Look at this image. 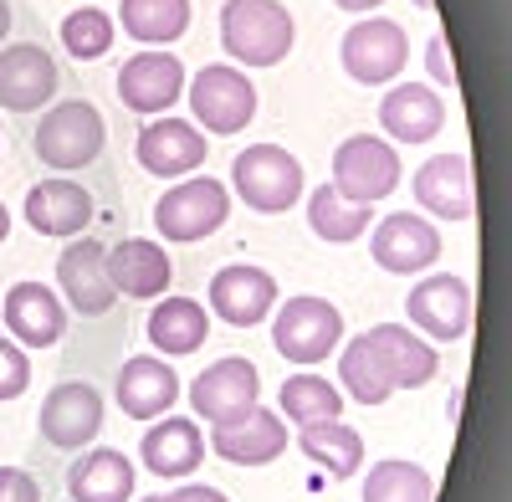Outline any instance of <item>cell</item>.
Here are the masks:
<instances>
[{
  "instance_id": "obj_37",
  "label": "cell",
  "mask_w": 512,
  "mask_h": 502,
  "mask_svg": "<svg viewBox=\"0 0 512 502\" xmlns=\"http://www.w3.org/2000/svg\"><path fill=\"white\" fill-rule=\"evenodd\" d=\"M0 502H41V482L21 467H0Z\"/></svg>"
},
{
  "instance_id": "obj_32",
  "label": "cell",
  "mask_w": 512,
  "mask_h": 502,
  "mask_svg": "<svg viewBox=\"0 0 512 502\" xmlns=\"http://www.w3.org/2000/svg\"><path fill=\"white\" fill-rule=\"evenodd\" d=\"M282 415L297 426H318L344 415V390L323 374H287L282 380Z\"/></svg>"
},
{
  "instance_id": "obj_29",
  "label": "cell",
  "mask_w": 512,
  "mask_h": 502,
  "mask_svg": "<svg viewBox=\"0 0 512 502\" xmlns=\"http://www.w3.org/2000/svg\"><path fill=\"white\" fill-rule=\"evenodd\" d=\"M297 446H303V456H313V462L338 477V482H349L359 477V462H364V436L344 421H318V426H303L297 431Z\"/></svg>"
},
{
  "instance_id": "obj_15",
  "label": "cell",
  "mask_w": 512,
  "mask_h": 502,
  "mask_svg": "<svg viewBox=\"0 0 512 502\" xmlns=\"http://www.w3.org/2000/svg\"><path fill=\"white\" fill-rule=\"evenodd\" d=\"M118 98L134 113H164L185 98V62L175 52H139L118 67Z\"/></svg>"
},
{
  "instance_id": "obj_21",
  "label": "cell",
  "mask_w": 512,
  "mask_h": 502,
  "mask_svg": "<svg viewBox=\"0 0 512 502\" xmlns=\"http://www.w3.org/2000/svg\"><path fill=\"white\" fill-rule=\"evenodd\" d=\"M113 400H118L123 415H134V421H154V415L175 410V400H180V374L169 369L164 359H154V354H134V359L118 369Z\"/></svg>"
},
{
  "instance_id": "obj_1",
  "label": "cell",
  "mask_w": 512,
  "mask_h": 502,
  "mask_svg": "<svg viewBox=\"0 0 512 502\" xmlns=\"http://www.w3.org/2000/svg\"><path fill=\"white\" fill-rule=\"evenodd\" d=\"M292 11L282 0H226L221 6V47L241 67H277L292 52Z\"/></svg>"
},
{
  "instance_id": "obj_42",
  "label": "cell",
  "mask_w": 512,
  "mask_h": 502,
  "mask_svg": "<svg viewBox=\"0 0 512 502\" xmlns=\"http://www.w3.org/2000/svg\"><path fill=\"white\" fill-rule=\"evenodd\" d=\"M6 236H11V211L0 205V241H6Z\"/></svg>"
},
{
  "instance_id": "obj_5",
  "label": "cell",
  "mask_w": 512,
  "mask_h": 502,
  "mask_svg": "<svg viewBox=\"0 0 512 502\" xmlns=\"http://www.w3.org/2000/svg\"><path fill=\"white\" fill-rule=\"evenodd\" d=\"M338 339H344V313H338L328 298H313V292H297L277 308L272 323V349L287 364H323Z\"/></svg>"
},
{
  "instance_id": "obj_17",
  "label": "cell",
  "mask_w": 512,
  "mask_h": 502,
  "mask_svg": "<svg viewBox=\"0 0 512 502\" xmlns=\"http://www.w3.org/2000/svg\"><path fill=\"white\" fill-rule=\"evenodd\" d=\"M0 318H6L11 339L21 349H52L67 333V303L41 282H16L6 292V303H0Z\"/></svg>"
},
{
  "instance_id": "obj_27",
  "label": "cell",
  "mask_w": 512,
  "mask_h": 502,
  "mask_svg": "<svg viewBox=\"0 0 512 502\" xmlns=\"http://www.w3.org/2000/svg\"><path fill=\"white\" fill-rule=\"evenodd\" d=\"M67 497L72 502H128L134 497V467H128V456L113 446L77 456L67 472Z\"/></svg>"
},
{
  "instance_id": "obj_28",
  "label": "cell",
  "mask_w": 512,
  "mask_h": 502,
  "mask_svg": "<svg viewBox=\"0 0 512 502\" xmlns=\"http://www.w3.org/2000/svg\"><path fill=\"white\" fill-rule=\"evenodd\" d=\"M210 339V313L195 298H159L149 313V344L169 359L195 354Z\"/></svg>"
},
{
  "instance_id": "obj_8",
  "label": "cell",
  "mask_w": 512,
  "mask_h": 502,
  "mask_svg": "<svg viewBox=\"0 0 512 502\" xmlns=\"http://www.w3.org/2000/svg\"><path fill=\"white\" fill-rule=\"evenodd\" d=\"M190 108H195L200 134H241L256 118V82L226 62H210L195 72Z\"/></svg>"
},
{
  "instance_id": "obj_6",
  "label": "cell",
  "mask_w": 512,
  "mask_h": 502,
  "mask_svg": "<svg viewBox=\"0 0 512 502\" xmlns=\"http://www.w3.org/2000/svg\"><path fill=\"white\" fill-rule=\"evenodd\" d=\"M344 200L354 205H379L384 195H395L400 185V154L390 139L379 134H354L333 149V180H328Z\"/></svg>"
},
{
  "instance_id": "obj_4",
  "label": "cell",
  "mask_w": 512,
  "mask_h": 502,
  "mask_svg": "<svg viewBox=\"0 0 512 502\" xmlns=\"http://www.w3.org/2000/svg\"><path fill=\"white\" fill-rule=\"evenodd\" d=\"M231 216V190L210 175H185L175 190L154 200V231L164 241H205Z\"/></svg>"
},
{
  "instance_id": "obj_3",
  "label": "cell",
  "mask_w": 512,
  "mask_h": 502,
  "mask_svg": "<svg viewBox=\"0 0 512 502\" xmlns=\"http://www.w3.org/2000/svg\"><path fill=\"white\" fill-rule=\"evenodd\" d=\"M231 185L251 211L282 216L303 200V164H297V154H287L282 144H251L231 164Z\"/></svg>"
},
{
  "instance_id": "obj_44",
  "label": "cell",
  "mask_w": 512,
  "mask_h": 502,
  "mask_svg": "<svg viewBox=\"0 0 512 502\" xmlns=\"http://www.w3.org/2000/svg\"><path fill=\"white\" fill-rule=\"evenodd\" d=\"M144 502H164V497H144Z\"/></svg>"
},
{
  "instance_id": "obj_11",
  "label": "cell",
  "mask_w": 512,
  "mask_h": 502,
  "mask_svg": "<svg viewBox=\"0 0 512 502\" xmlns=\"http://www.w3.org/2000/svg\"><path fill=\"white\" fill-rule=\"evenodd\" d=\"M405 313L425 333V344H456L466 333V323H472V287L451 272H436V277L410 287Z\"/></svg>"
},
{
  "instance_id": "obj_26",
  "label": "cell",
  "mask_w": 512,
  "mask_h": 502,
  "mask_svg": "<svg viewBox=\"0 0 512 502\" xmlns=\"http://www.w3.org/2000/svg\"><path fill=\"white\" fill-rule=\"evenodd\" d=\"M139 456L154 477H190L205 462V436L190 415H164L139 441Z\"/></svg>"
},
{
  "instance_id": "obj_35",
  "label": "cell",
  "mask_w": 512,
  "mask_h": 502,
  "mask_svg": "<svg viewBox=\"0 0 512 502\" xmlns=\"http://www.w3.org/2000/svg\"><path fill=\"white\" fill-rule=\"evenodd\" d=\"M62 47L77 62H98L113 47V16L103 6H77L72 16H62Z\"/></svg>"
},
{
  "instance_id": "obj_19",
  "label": "cell",
  "mask_w": 512,
  "mask_h": 502,
  "mask_svg": "<svg viewBox=\"0 0 512 502\" xmlns=\"http://www.w3.org/2000/svg\"><path fill=\"white\" fill-rule=\"evenodd\" d=\"M26 226L36 236H67L72 241V236H82L93 226V195L67 175L36 180L26 190Z\"/></svg>"
},
{
  "instance_id": "obj_10",
  "label": "cell",
  "mask_w": 512,
  "mask_h": 502,
  "mask_svg": "<svg viewBox=\"0 0 512 502\" xmlns=\"http://www.w3.org/2000/svg\"><path fill=\"white\" fill-rule=\"evenodd\" d=\"M57 292L82 318H103L113 308V277H108V246L93 236H72L57 257Z\"/></svg>"
},
{
  "instance_id": "obj_40",
  "label": "cell",
  "mask_w": 512,
  "mask_h": 502,
  "mask_svg": "<svg viewBox=\"0 0 512 502\" xmlns=\"http://www.w3.org/2000/svg\"><path fill=\"white\" fill-rule=\"evenodd\" d=\"M338 11H354V16H369L374 6H384V0H333Z\"/></svg>"
},
{
  "instance_id": "obj_31",
  "label": "cell",
  "mask_w": 512,
  "mask_h": 502,
  "mask_svg": "<svg viewBox=\"0 0 512 502\" xmlns=\"http://www.w3.org/2000/svg\"><path fill=\"white\" fill-rule=\"evenodd\" d=\"M369 221H374L369 205L344 200L333 185H318V190L308 195V226H313V236H318V241L349 246V241H359V236L369 231Z\"/></svg>"
},
{
  "instance_id": "obj_24",
  "label": "cell",
  "mask_w": 512,
  "mask_h": 502,
  "mask_svg": "<svg viewBox=\"0 0 512 502\" xmlns=\"http://www.w3.org/2000/svg\"><path fill=\"white\" fill-rule=\"evenodd\" d=\"M415 200L436 221H466L472 216V164L466 154H436L415 170Z\"/></svg>"
},
{
  "instance_id": "obj_39",
  "label": "cell",
  "mask_w": 512,
  "mask_h": 502,
  "mask_svg": "<svg viewBox=\"0 0 512 502\" xmlns=\"http://www.w3.org/2000/svg\"><path fill=\"white\" fill-rule=\"evenodd\" d=\"M164 502H231L221 487H205V482H190V487H175L164 492Z\"/></svg>"
},
{
  "instance_id": "obj_33",
  "label": "cell",
  "mask_w": 512,
  "mask_h": 502,
  "mask_svg": "<svg viewBox=\"0 0 512 502\" xmlns=\"http://www.w3.org/2000/svg\"><path fill=\"white\" fill-rule=\"evenodd\" d=\"M338 374H344V390L359 400V405H384L395 395L390 374H384V364L374 359V349L364 344V333L354 344H344V354H338Z\"/></svg>"
},
{
  "instance_id": "obj_20",
  "label": "cell",
  "mask_w": 512,
  "mask_h": 502,
  "mask_svg": "<svg viewBox=\"0 0 512 502\" xmlns=\"http://www.w3.org/2000/svg\"><path fill=\"white\" fill-rule=\"evenodd\" d=\"M210 451L226 456L231 467H267L287 451V426H282L277 410L251 405L241 421H226V426L210 431Z\"/></svg>"
},
{
  "instance_id": "obj_43",
  "label": "cell",
  "mask_w": 512,
  "mask_h": 502,
  "mask_svg": "<svg viewBox=\"0 0 512 502\" xmlns=\"http://www.w3.org/2000/svg\"><path fill=\"white\" fill-rule=\"evenodd\" d=\"M415 6H420V11H431V0H415Z\"/></svg>"
},
{
  "instance_id": "obj_23",
  "label": "cell",
  "mask_w": 512,
  "mask_h": 502,
  "mask_svg": "<svg viewBox=\"0 0 512 502\" xmlns=\"http://www.w3.org/2000/svg\"><path fill=\"white\" fill-rule=\"evenodd\" d=\"M108 277H113V292L118 298H144L154 303L159 292H169L175 282V267H169V251L149 236H128L108 251Z\"/></svg>"
},
{
  "instance_id": "obj_12",
  "label": "cell",
  "mask_w": 512,
  "mask_h": 502,
  "mask_svg": "<svg viewBox=\"0 0 512 502\" xmlns=\"http://www.w3.org/2000/svg\"><path fill=\"white\" fill-rule=\"evenodd\" d=\"M41 441H52L57 451H82L103 431V395L88 380H62L47 400H41Z\"/></svg>"
},
{
  "instance_id": "obj_7",
  "label": "cell",
  "mask_w": 512,
  "mask_h": 502,
  "mask_svg": "<svg viewBox=\"0 0 512 502\" xmlns=\"http://www.w3.org/2000/svg\"><path fill=\"white\" fill-rule=\"evenodd\" d=\"M344 72L359 82V88H384L405 72V57H410V41H405V26L390 21V16H364L344 31Z\"/></svg>"
},
{
  "instance_id": "obj_9",
  "label": "cell",
  "mask_w": 512,
  "mask_h": 502,
  "mask_svg": "<svg viewBox=\"0 0 512 502\" xmlns=\"http://www.w3.org/2000/svg\"><path fill=\"white\" fill-rule=\"evenodd\" d=\"M262 400V374H256L251 359H216L205 374H195L190 385V410L210 426H226V421H241V415Z\"/></svg>"
},
{
  "instance_id": "obj_30",
  "label": "cell",
  "mask_w": 512,
  "mask_h": 502,
  "mask_svg": "<svg viewBox=\"0 0 512 502\" xmlns=\"http://www.w3.org/2000/svg\"><path fill=\"white\" fill-rule=\"evenodd\" d=\"M118 26L144 47H169L190 31V0H123Z\"/></svg>"
},
{
  "instance_id": "obj_34",
  "label": "cell",
  "mask_w": 512,
  "mask_h": 502,
  "mask_svg": "<svg viewBox=\"0 0 512 502\" xmlns=\"http://www.w3.org/2000/svg\"><path fill=\"white\" fill-rule=\"evenodd\" d=\"M431 472L415 462H379L364 477V502H431Z\"/></svg>"
},
{
  "instance_id": "obj_25",
  "label": "cell",
  "mask_w": 512,
  "mask_h": 502,
  "mask_svg": "<svg viewBox=\"0 0 512 502\" xmlns=\"http://www.w3.org/2000/svg\"><path fill=\"white\" fill-rule=\"evenodd\" d=\"M446 123V103L436 88H415V82H400V88L384 93L379 103V129L390 134L395 144H425L436 139Z\"/></svg>"
},
{
  "instance_id": "obj_36",
  "label": "cell",
  "mask_w": 512,
  "mask_h": 502,
  "mask_svg": "<svg viewBox=\"0 0 512 502\" xmlns=\"http://www.w3.org/2000/svg\"><path fill=\"white\" fill-rule=\"evenodd\" d=\"M31 385V359L16 339H0V400H16Z\"/></svg>"
},
{
  "instance_id": "obj_13",
  "label": "cell",
  "mask_w": 512,
  "mask_h": 502,
  "mask_svg": "<svg viewBox=\"0 0 512 502\" xmlns=\"http://www.w3.org/2000/svg\"><path fill=\"white\" fill-rule=\"evenodd\" d=\"M134 154L139 170H149L154 180H185L205 164V134L190 118H154L149 129H139Z\"/></svg>"
},
{
  "instance_id": "obj_2",
  "label": "cell",
  "mask_w": 512,
  "mask_h": 502,
  "mask_svg": "<svg viewBox=\"0 0 512 502\" xmlns=\"http://www.w3.org/2000/svg\"><path fill=\"white\" fill-rule=\"evenodd\" d=\"M103 144H108L103 113L88 98H67L47 108V118L36 123V159L47 170H88L103 154Z\"/></svg>"
},
{
  "instance_id": "obj_38",
  "label": "cell",
  "mask_w": 512,
  "mask_h": 502,
  "mask_svg": "<svg viewBox=\"0 0 512 502\" xmlns=\"http://www.w3.org/2000/svg\"><path fill=\"white\" fill-rule=\"evenodd\" d=\"M425 67H431V77L441 82V88H456V72H451V47H446V36L436 31L431 41H425Z\"/></svg>"
},
{
  "instance_id": "obj_22",
  "label": "cell",
  "mask_w": 512,
  "mask_h": 502,
  "mask_svg": "<svg viewBox=\"0 0 512 502\" xmlns=\"http://www.w3.org/2000/svg\"><path fill=\"white\" fill-rule=\"evenodd\" d=\"M364 344L374 349V359L384 364V374H390V385L395 390H420V385H431L436 380V369H441V354L436 344H425L420 333L400 328V323H379L364 333Z\"/></svg>"
},
{
  "instance_id": "obj_16",
  "label": "cell",
  "mask_w": 512,
  "mask_h": 502,
  "mask_svg": "<svg viewBox=\"0 0 512 502\" xmlns=\"http://www.w3.org/2000/svg\"><path fill=\"white\" fill-rule=\"evenodd\" d=\"M57 98V62L36 41L0 47V108L6 113H36Z\"/></svg>"
},
{
  "instance_id": "obj_41",
  "label": "cell",
  "mask_w": 512,
  "mask_h": 502,
  "mask_svg": "<svg viewBox=\"0 0 512 502\" xmlns=\"http://www.w3.org/2000/svg\"><path fill=\"white\" fill-rule=\"evenodd\" d=\"M6 31H11V6L0 0V41H6Z\"/></svg>"
},
{
  "instance_id": "obj_18",
  "label": "cell",
  "mask_w": 512,
  "mask_h": 502,
  "mask_svg": "<svg viewBox=\"0 0 512 502\" xmlns=\"http://www.w3.org/2000/svg\"><path fill=\"white\" fill-rule=\"evenodd\" d=\"M369 251H374V262L384 272H395V277H410V272H425L436 257H441V236L436 226L425 221V216H384L369 236Z\"/></svg>"
},
{
  "instance_id": "obj_14",
  "label": "cell",
  "mask_w": 512,
  "mask_h": 502,
  "mask_svg": "<svg viewBox=\"0 0 512 502\" xmlns=\"http://www.w3.org/2000/svg\"><path fill=\"white\" fill-rule=\"evenodd\" d=\"M210 313L226 318L231 328H256L272 308H277V277L251 267V262H231L210 277Z\"/></svg>"
}]
</instances>
